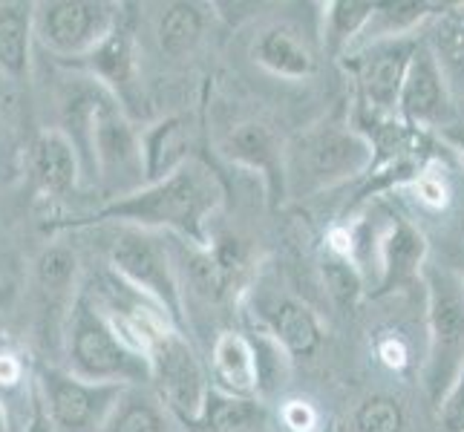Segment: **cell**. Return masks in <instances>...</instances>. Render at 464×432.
<instances>
[{
	"label": "cell",
	"mask_w": 464,
	"mask_h": 432,
	"mask_svg": "<svg viewBox=\"0 0 464 432\" xmlns=\"http://www.w3.org/2000/svg\"><path fill=\"white\" fill-rule=\"evenodd\" d=\"M222 202H226V185H222L217 170L194 158L182 170L170 173L168 179L150 182L130 197H121L116 202L95 207L84 219L63 222V228L113 222V226L148 228V231L185 239L190 245L208 248L214 239L208 226H211V219L222 207Z\"/></svg>",
	"instance_id": "cell-1"
},
{
	"label": "cell",
	"mask_w": 464,
	"mask_h": 432,
	"mask_svg": "<svg viewBox=\"0 0 464 432\" xmlns=\"http://www.w3.org/2000/svg\"><path fill=\"white\" fill-rule=\"evenodd\" d=\"M375 150L355 124L317 121L285 141V199H309L372 170Z\"/></svg>",
	"instance_id": "cell-2"
},
{
	"label": "cell",
	"mask_w": 464,
	"mask_h": 432,
	"mask_svg": "<svg viewBox=\"0 0 464 432\" xmlns=\"http://www.w3.org/2000/svg\"><path fill=\"white\" fill-rule=\"evenodd\" d=\"M63 370L95 383H148V358L127 346L116 326L95 306L87 288L75 300V309L63 341Z\"/></svg>",
	"instance_id": "cell-3"
},
{
	"label": "cell",
	"mask_w": 464,
	"mask_h": 432,
	"mask_svg": "<svg viewBox=\"0 0 464 432\" xmlns=\"http://www.w3.org/2000/svg\"><path fill=\"white\" fill-rule=\"evenodd\" d=\"M421 285L427 292V355L421 383L430 404L439 407L464 370V280L444 265L424 268Z\"/></svg>",
	"instance_id": "cell-4"
},
{
	"label": "cell",
	"mask_w": 464,
	"mask_h": 432,
	"mask_svg": "<svg viewBox=\"0 0 464 432\" xmlns=\"http://www.w3.org/2000/svg\"><path fill=\"white\" fill-rule=\"evenodd\" d=\"M82 165L84 179L99 187L110 202L130 197L148 185L141 130H136L127 110L110 92H104V99L95 107Z\"/></svg>",
	"instance_id": "cell-5"
},
{
	"label": "cell",
	"mask_w": 464,
	"mask_h": 432,
	"mask_svg": "<svg viewBox=\"0 0 464 432\" xmlns=\"http://www.w3.org/2000/svg\"><path fill=\"white\" fill-rule=\"evenodd\" d=\"M107 268L127 285H133L136 292L159 302L176 329L188 331V306L168 234L136 226H116L107 245Z\"/></svg>",
	"instance_id": "cell-6"
},
{
	"label": "cell",
	"mask_w": 464,
	"mask_h": 432,
	"mask_svg": "<svg viewBox=\"0 0 464 432\" xmlns=\"http://www.w3.org/2000/svg\"><path fill=\"white\" fill-rule=\"evenodd\" d=\"M121 18L124 6L107 0H44L35 4V41L72 67L99 50Z\"/></svg>",
	"instance_id": "cell-7"
},
{
	"label": "cell",
	"mask_w": 464,
	"mask_h": 432,
	"mask_svg": "<svg viewBox=\"0 0 464 432\" xmlns=\"http://www.w3.org/2000/svg\"><path fill=\"white\" fill-rule=\"evenodd\" d=\"M148 383L159 395V401L168 407L176 421L194 429L214 387L211 375L182 329H170L165 338L156 341V346L148 351Z\"/></svg>",
	"instance_id": "cell-8"
},
{
	"label": "cell",
	"mask_w": 464,
	"mask_h": 432,
	"mask_svg": "<svg viewBox=\"0 0 464 432\" xmlns=\"http://www.w3.org/2000/svg\"><path fill=\"white\" fill-rule=\"evenodd\" d=\"M424 38H387L358 46L343 58V67L355 84L361 119H398V99L412 55Z\"/></svg>",
	"instance_id": "cell-9"
},
{
	"label": "cell",
	"mask_w": 464,
	"mask_h": 432,
	"mask_svg": "<svg viewBox=\"0 0 464 432\" xmlns=\"http://www.w3.org/2000/svg\"><path fill=\"white\" fill-rule=\"evenodd\" d=\"M35 392L53 432H99L121 398V383H95L58 363L41 366Z\"/></svg>",
	"instance_id": "cell-10"
},
{
	"label": "cell",
	"mask_w": 464,
	"mask_h": 432,
	"mask_svg": "<svg viewBox=\"0 0 464 432\" xmlns=\"http://www.w3.org/2000/svg\"><path fill=\"white\" fill-rule=\"evenodd\" d=\"M82 263L78 254L63 245H46L35 260V294H38V334L50 346L53 355L63 360V341L75 309V300L82 294Z\"/></svg>",
	"instance_id": "cell-11"
},
{
	"label": "cell",
	"mask_w": 464,
	"mask_h": 432,
	"mask_svg": "<svg viewBox=\"0 0 464 432\" xmlns=\"http://www.w3.org/2000/svg\"><path fill=\"white\" fill-rule=\"evenodd\" d=\"M456 107L450 92V78L444 72L433 43L424 38L412 55L407 70L401 99H398V121H404L410 130H441L447 133L453 127Z\"/></svg>",
	"instance_id": "cell-12"
},
{
	"label": "cell",
	"mask_w": 464,
	"mask_h": 432,
	"mask_svg": "<svg viewBox=\"0 0 464 432\" xmlns=\"http://www.w3.org/2000/svg\"><path fill=\"white\" fill-rule=\"evenodd\" d=\"M251 320L254 331L266 334L280 349H285L292 360L317 355L326 338L324 320L317 317L309 302L277 292V288H263V292L251 294Z\"/></svg>",
	"instance_id": "cell-13"
},
{
	"label": "cell",
	"mask_w": 464,
	"mask_h": 432,
	"mask_svg": "<svg viewBox=\"0 0 464 432\" xmlns=\"http://www.w3.org/2000/svg\"><path fill=\"white\" fill-rule=\"evenodd\" d=\"M427 257H430V243L424 231L412 219L392 214L387 219V226L378 231V251H375L378 277L370 294L387 297L421 283Z\"/></svg>",
	"instance_id": "cell-14"
},
{
	"label": "cell",
	"mask_w": 464,
	"mask_h": 432,
	"mask_svg": "<svg viewBox=\"0 0 464 432\" xmlns=\"http://www.w3.org/2000/svg\"><path fill=\"white\" fill-rule=\"evenodd\" d=\"M222 153L228 162L260 176L271 207L285 202V144L268 124L254 119L234 124L222 141Z\"/></svg>",
	"instance_id": "cell-15"
},
{
	"label": "cell",
	"mask_w": 464,
	"mask_h": 432,
	"mask_svg": "<svg viewBox=\"0 0 464 432\" xmlns=\"http://www.w3.org/2000/svg\"><path fill=\"white\" fill-rule=\"evenodd\" d=\"M26 173L32 187L46 199H67L84 182V165L75 144L61 127H46L26 150Z\"/></svg>",
	"instance_id": "cell-16"
},
{
	"label": "cell",
	"mask_w": 464,
	"mask_h": 432,
	"mask_svg": "<svg viewBox=\"0 0 464 432\" xmlns=\"http://www.w3.org/2000/svg\"><path fill=\"white\" fill-rule=\"evenodd\" d=\"M72 67L84 70L87 78L102 84L124 107L139 84V43H136L133 21L124 14L99 50H92L87 58L75 61Z\"/></svg>",
	"instance_id": "cell-17"
},
{
	"label": "cell",
	"mask_w": 464,
	"mask_h": 432,
	"mask_svg": "<svg viewBox=\"0 0 464 432\" xmlns=\"http://www.w3.org/2000/svg\"><path fill=\"white\" fill-rule=\"evenodd\" d=\"M208 375H211L214 392L231 398H260L257 349H254L251 334L237 329H222L211 343Z\"/></svg>",
	"instance_id": "cell-18"
},
{
	"label": "cell",
	"mask_w": 464,
	"mask_h": 432,
	"mask_svg": "<svg viewBox=\"0 0 464 432\" xmlns=\"http://www.w3.org/2000/svg\"><path fill=\"white\" fill-rule=\"evenodd\" d=\"M251 58L268 75L283 82H306L317 72V55L309 38L295 24H271L260 29V35L251 43Z\"/></svg>",
	"instance_id": "cell-19"
},
{
	"label": "cell",
	"mask_w": 464,
	"mask_h": 432,
	"mask_svg": "<svg viewBox=\"0 0 464 432\" xmlns=\"http://www.w3.org/2000/svg\"><path fill=\"white\" fill-rule=\"evenodd\" d=\"M148 185L168 179L170 173L194 162V124L188 116H165L141 130Z\"/></svg>",
	"instance_id": "cell-20"
},
{
	"label": "cell",
	"mask_w": 464,
	"mask_h": 432,
	"mask_svg": "<svg viewBox=\"0 0 464 432\" xmlns=\"http://www.w3.org/2000/svg\"><path fill=\"white\" fill-rule=\"evenodd\" d=\"M35 46V4H0V75L12 84H26Z\"/></svg>",
	"instance_id": "cell-21"
},
{
	"label": "cell",
	"mask_w": 464,
	"mask_h": 432,
	"mask_svg": "<svg viewBox=\"0 0 464 432\" xmlns=\"http://www.w3.org/2000/svg\"><path fill=\"white\" fill-rule=\"evenodd\" d=\"M173 421L150 383H130L99 432H176Z\"/></svg>",
	"instance_id": "cell-22"
},
{
	"label": "cell",
	"mask_w": 464,
	"mask_h": 432,
	"mask_svg": "<svg viewBox=\"0 0 464 432\" xmlns=\"http://www.w3.org/2000/svg\"><path fill=\"white\" fill-rule=\"evenodd\" d=\"M444 9L447 4H430V0H378L372 21L366 24L355 50L372 41L419 35V26H424L430 18H439Z\"/></svg>",
	"instance_id": "cell-23"
},
{
	"label": "cell",
	"mask_w": 464,
	"mask_h": 432,
	"mask_svg": "<svg viewBox=\"0 0 464 432\" xmlns=\"http://www.w3.org/2000/svg\"><path fill=\"white\" fill-rule=\"evenodd\" d=\"M197 432H268V409L260 398H231L214 392L208 395Z\"/></svg>",
	"instance_id": "cell-24"
},
{
	"label": "cell",
	"mask_w": 464,
	"mask_h": 432,
	"mask_svg": "<svg viewBox=\"0 0 464 432\" xmlns=\"http://www.w3.org/2000/svg\"><path fill=\"white\" fill-rule=\"evenodd\" d=\"M378 0H329L324 9V46L332 58L343 61L361 41L366 24L372 21Z\"/></svg>",
	"instance_id": "cell-25"
},
{
	"label": "cell",
	"mask_w": 464,
	"mask_h": 432,
	"mask_svg": "<svg viewBox=\"0 0 464 432\" xmlns=\"http://www.w3.org/2000/svg\"><path fill=\"white\" fill-rule=\"evenodd\" d=\"M208 6L199 4H168L159 14L156 38L168 58H188L205 38Z\"/></svg>",
	"instance_id": "cell-26"
},
{
	"label": "cell",
	"mask_w": 464,
	"mask_h": 432,
	"mask_svg": "<svg viewBox=\"0 0 464 432\" xmlns=\"http://www.w3.org/2000/svg\"><path fill=\"white\" fill-rule=\"evenodd\" d=\"M352 432H404L407 409L392 395H370L352 409Z\"/></svg>",
	"instance_id": "cell-27"
},
{
	"label": "cell",
	"mask_w": 464,
	"mask_h": 432,
	"mask_svg": "<svg viewBox=\"0 0 464 432\" xmlns=\"http://www.w3.org/2000/svg\"><path fill=\"white\" fill-rule=\"evenodd\" d=\"M320 274H324V285L329 297L338 302L341 309H355L358 300L366 294V283H363V271L343 257H334L326 251L324 263H320Z\"/></svg>",
	"instance_id": "cell-28"
},
{
	"label": "cell",
	"mask_w": 464,
	"mask_h": 432,
	"mask_svg": "<svg viewBox=\"0 0 464 432\" xmlns=\"http://www.w3.org/2000/svg\"><path fill=\"white\" fill-rule=\"evenodd\" d=\"M254 349H257V370H260V398L266 401L268 395H275L283 389V383L289 380L292 372V358L285 355V349H280L266 334L254 331Z\"/></svg>",
	"instance_id": "cell-29"
},
{
	"label": "cell",
	"mask_w": 464,
	"mask_h": 432,
	"mask_svg": "<svg viewBox=\"0 0 464 432\" xmlns=\"http://www.w3.org/2000/svg\"><path fill=\"white\" fill-rule=\"evenodd\" d=\"M372 355L375 360L390 370L395 375H407L415 370V351H412V341L404 331L398 329H381L372 338Z\"/></svg>",
	"instance_id": "cell-30"
},
{
	"label": "cell",
	"mask_w": 464,
	"mask_h": 432,
	"mask_svg": "<svg viewBox=\"0 0 464 432\" xmlns=\"http://www.w3.org/2000/svg\"><path fill=\"white\" fill-rule=\"evenodd\" d=\"M277 424L283 432H320L326 421L306 398H283L277 407Z\"/></svg>",
	"instance_id": "cell-31"
},
{
	"label": "cell",
	"mask_w": 464,
	"mask_h": 432,
	"mask_svg": "<svg viewBox=\"0 0 464 432\" xmlns=\"http://www.w3.org/2000/svg\"><path fill=\"white\" fill-rule=\"evenodd\" d=\"M410 187L415 194V202H419L421 207H427V211H444L453 199V190H450V182H447V176L433 173L430 165L415 176V179L410 182Z\"/></svg>",
	"instance_id": "cell-32"
},
{
	"label": "cell",
	"mask_w": 464,
	"mask_h": 432,
	"mask_svg": "<svg viewBox=\"0 0 464 432\" xmlns=\"http://www.w3.org/2000/svg\"><path fill=\"white\" fill-rule=\"evenodd\" d=\"M26 372H29L26 358L14 346L0 341V395L21 389L26 383Z\"/></svg>",
	"instance_id": "cell-33"
},
{
	"label": "cell",
	"mask_w": 464,
	"mask_h": 432,
	"mask_svg": "<svg viewBox=\"0 0 464 432\" xmlns=\"http://www.w3.org/2000/svg\"><path fill=\"white\" fill-rule=\"evenodd\" d=\"M436 412L444 432H464V370L459 372L450 392L441 398Z\"/></svg>",
	"instance_id": "cell-34"
},
{
	"label": "cell",
	"mask_w": 464,
	"mask_h": 432,
	"mask_svg": "<svg viewBox=\"0 0 464 432\" xmlns=\"http://www.w3.org/2000/svg\"><path fill=\"white\" fill-rule=\"evenodd\" d=\"M24 432H53L50 421H46V415H44V407L38 401V392H35V409H32V418Z\"/></svg>",
	"instance_id": "cell-35"
},
{
	"label": "cell",
	"mask_w": 464,
	"mask_h": 432,
	"mask_svg": "<svg viewBox=\"0 0 464 432\" xmlns=\"http://www.w3.org/2000/svg\"><path fill=\"white\" fill-rule=\"evenodd\" d=\"M441 139L450 144V150H456L459 158L464 162V130H447V133H441Z\"/></svg>",
	"instance_id": "cell-36"
},
{
	"label": "cell",
	"mask_w": 464,
	"mask_h": 432,
	"mask_svg": "<svg viewBox=\"0 0 464 432\" xmlns=\"http://www.w3.org/2000/svg\"><path fill=\"white\" fill-rule=\"evenodd\" d=\"M14 294H18V288H14L12 280H0V309H6L9 302L14 300Z\"/></svg>",
	"instance_id": "cell-37"
},
{
	"label": "cell",
	"mask_w": 464,
	"mask_h": 432,
	"mask_svg": "<svg viewBox=\"0 0 464 432\" xmlns=\"http://www.w3.org/2000/svg\"><path fill=\"white\" fill-rule=\"evenodd\" d=\"M444 72H450L456 82H459V87L464 90V61H459V63H453V67H447Z\"/></svg>",
	"instance_id": "cell-38"
},
{
	"label": "cell",
	"mask_w": 464,
	"mask_h": 432,
	"mask_svg": "<svg viewBox=\"0 0 464 432\" xmlns=\"http://www.w3.org/2000/svg\"><path fill=\"white\" fill-rule=\"evenodd\" d=\"M320 432H341V429H338V427H334L332 421H326V424H324V429H320Z\"/></svg>",
	"instance_id": "cell-39"
},
{
	"label": "cell",
	"mask_w": 464,
	"mask_h": 432,
	"mask_svg": "<svg viewBox=\"0 0 464 432\" xmlns=\"http://www.w3.org/2000/svg\"><path fill=\"white\" fill-rule=\"evenodd\" d=\"M459 274H461V280H464V268H461V271H459Z\"/></svg>",
	"instance_id": "cell-40"
}]
</instances>
